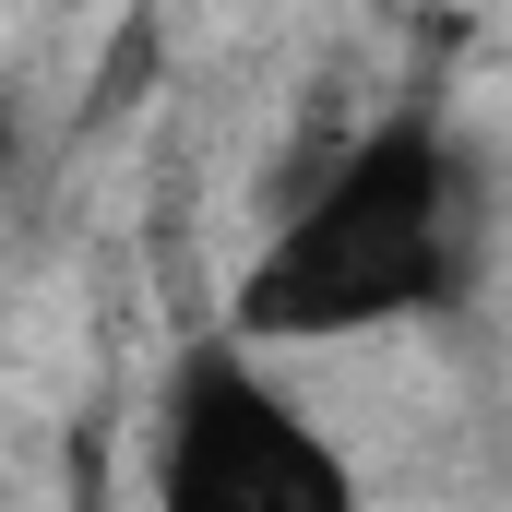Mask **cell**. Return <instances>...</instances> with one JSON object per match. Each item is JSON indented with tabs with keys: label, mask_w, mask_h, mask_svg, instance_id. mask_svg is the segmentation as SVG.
Masks as SVG:
<instances>
[{
	"label": "cell",
	"mask_w": 512,
	"mask_h": 512,
	"mask_svg": "<svg viewBox=\"0 0 512 512\" xmlns=\"http://www.w3.org/2000/svg\"><path fill=\"white\" fill-rule=\"evenodd\" d=\"M465 298V179L441 120H370L239 262L227 334L251 346H358Z\"/></svg>",
	"instance_id": "obj_1"
},
{
	"label": "cell",
	"mask_w": 512,
	"mask_h": 512,
	"mask_svg": "<svg viewBox=\"0 0 512 512\" xmlns=\"http://www.w3.org/2000/svg\"><path fill=\"white\" fill-rule=\"evenodd\" d=\"M155 501L167 512H358V465L262 370L251 334L179 346L155 393Z\"/></svg>",
	"instance_id": "obj_2"
}]
</instances>
